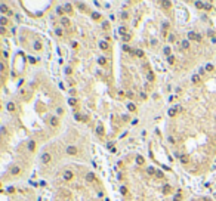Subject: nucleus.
<instances>
[{
	"label": "nucleus",
	"instance_id": "obj_1",
	"mask_svg": "<svg viewBox=\"0 0 216 201\" xmlns=\"http://www.w3.org/2000/svg\"><path fill=\"white\" fill-rule=\"evenodd\" d=\"M51 154H49V152H45V154H42V163L43 164H47L49 163V161H51Z\"/></svg>",
	"mask_w": 216,
	"mask_h": 201
},
{
	"label": "nucleus",
	"instance_id": "obj_2",
	"mask_svg": "<svg viewBox=\"0 0 216 201\" xmlns=\"http://www.w3.org/2000/svg\"><path fill=\"white\" fill-rule=\"evenodd\" d=\"M62 177L65 180H71V179H73V173H71V170H65L62 173Z\"/></svg>",
	"mask_w": 216,
	"mask_h": 201
},
{
	"label": "nucleus",
	"instance_id": "obj_3",
	"mask_svg": "<svg viewBox=\"0 0 216 201\" xmlns=\"http://www.w3.org/2000/svg\"><path fill=\"white\" fill-rule=\"evenodd\" d=\"M67 154H70V155H76V154H77V148L74 147V145H70V147H67Z\"/></svg>",
	"mask_w": 216,
	"mask_h": 201
},
{
	"label": "nucleus",
	"instance_id": "obj_4",
	"mask_svg": "<svg viewBox=\"0 0 216 201\" xmlns=\"http://www.w3.org/2000/svg\"><path fill=\"white\" fill-rule=\"evenodd\" d=\"M181 47L184 50H188V49H190V40H182L181 42Z\"/></svg>",
	"mask_w": 216,
	"mask_h": 201
},
{
	"label": "nucleus",
	"instance_id": "obj_5",
	"mask_svg": "<svg viewBox=\"0 0 216 201\" xmlns=\"http://www.w3.org/2000/svg\"><path fill=\"white\" fill-rule=\"evenodd\" d=\"M178 111H181V108H179V107H175V108H170V109H169V115H170V117H173V115H175L176 113H178Z\"/></svg>",
	"mask_w": 216,
	"mask_h": 201
},
{
	"label": "nucleus",
	"instance_id": "obj_6",
	"mask_svg": "<svg viewBox=\"0 0 216 201\" xmlns=\"http://www.w3.org/2000/svg\"><path fill=\"white\" fill-rule=\"evenodd\" d=\"M61 24H62L64 27H70V19L67 18V16H64V18H61Z\"/></svg>",
	"mask_w": 216,
	"mask_h": 201
},
{
	"label": "nucleus",
	"instance_id": "obj_7",
	"mask_svg": "<svg viewBox=\"0 0 216 201\" xmlns=\"http://www.w3.org/2000/svg\"><path fill=\"white\" fill-rule=\"evenodd\" d=\"M10 173H12V175H19V173H21V169H19L18 166H13L12 169H10Z\"/></svg>",
	"mask_w": 216,
	"mask_h": 201
},
{
	"label": "nucleus",
	"instance_id": "obj_8",
	"mask_svg": "<svg viewBox=\"0 0 216 201\" xmlns=\"http://www.w3.org/2000/svg\"><path fill=\"white\" fill-rule=\"evenodd\" d=\"M49 123H51V126H52V127H56V126H58V118H56V117H51Z\"/></svg>",
	"mask_w": 216,
	"mask_h": 201
},
{
	"label": "nucleus",
	"instance_id": "obj_9",
	"mask_svg": "<svg viewBox=\"0 0 216 201\" xmlns=\"http://www.w3.org/2000/svg\"><path fill=\"white\" fill-rule=\"evenodd\" d=\"M86 180L87 182H93V180H95V173H87V175H86Z\"/></svg>",
	"mask_w": 216,
	"mask_h": 201
},
{
	"label": "nucleus",
	"instance_id": "obj_10",
	"mask_svg": "<svg viewBox=\"0 0 216 201\" xmlns=\"http://www.w3.org/2000/svg\"><path fill=\"white\" fill-rule=\"evenodd\" d=\"M27 148H28V151H34V148H36V141H30L28 145H27Z\"/></svg>",
	"mask_w": 216,
	"mask_h": 201
},
{
	"label": "nucleus",
	"instance_id": "obj_11",
	"mask_svg": "<svg viewBox=\"0 0 216 201\" xmlns=\"http://www.w3.org/2000/svg\"><path fill=\"white\" fill-rule=\"evenodd\" d=\"M99 47H101L102 50H107V49H108V43H107V42H104V40H102V42H99Z\"/></svg>",
	"mask_w": 216,
	"mask_h": 201
},
{
	"label": "nucleus",
	"instance_id": "obj_12",
	"mask_svg": "<svg viewBox=\"0 0 216 201\" xmlns=\"http://www.w3.org/2000/svg\"><path fill=\"white\" fill-rule=\"evenodd\" d=\"M188 38H190V40H197V34L194 31H190L188 33Z\"/></svg>",
	"mask_w": 216,
	"mask_h": 201
},
{
	"label": "nucleus",
	"instance_id": "obj_13",
	"mask_svg": "<svg viewBox=\"0 0 216 201\" xmlns=\"http://www.w3.org/2000/svg\"><path fill=\"white\" fill-rule=\"evenodd\" d=\"M147 80L151 83V81H154V74H152V71H148V74H147Z\"/></svg>",
	"mask_w": 216,
	"mask_h": 201
},
{
	"label": "nucleus",
	"instance_id": "obj_14",
	"mask_svg": "<svg viewBox=\"0 0 216 201\" xmlns=\"http://www.w3.org/2000/svg\"><path fill=\"white\" fill-rule=\"evenodd\" d=\"M179 158H181V163L182 164H186L188 163V157H186V155H179Z\"/></svg>",
	"mask_w": 216,
	"mask_h": 201
},
{
	"label": "nucleus",
	"instance_id": "obj_15",
	"mask_svg": "<svg viewBox=\"0 0 216 201\" xmlns=\"http://www.w3.org/2000/svg\"><path fill=\"white\" fill-rule=\"evenodd\" d=\"M156 177H158V179H163V177H164V173H163L161 170H157V172H156Z\"/></svg>",
	"mask_w": 216,
	"mask_h": 201
},
{
	"label": "nucleus",
	"instance_id": "obj_16",
	"mask_svg": "<svg viewBox=\"0 0 216 201\" xmlns=\"http://www.w3.org/2000/svg\"><path fill=\"white\" fill-rule=\"evenodd\" d=\"M0 10H2V12H9V9H8V6H6L4 3L0 4ZM9 13H10V12H9Z\"/></svg>",
	"mask_w": 216,
	"mask_h": 201
},
{
	"label": "nucleus",
	"instance_id": "obj_17",
	"mask_svg": "<svg viewBox=\"0 0 216 201\" xmlns=\"http://www.w3.org/2000/svg\"><path fill=\"white\" fill-rule=\"evenodd\" d=\"M191 81H192V83H198V81H200V75H197V74L192 75V77H191Z\"/></svg>",
	"mask_w": 216,
	"mask_h": 201
},
{
	"label": "nucleus",
	"instance_id": "obj_18",
	"mask_svg": "<svg viewBox=\"0 0 216 201\" xmlns=\"http://www.w3.org/2000/svg\"><path fill=\"white\" fill-rule=\"evenodd\" d=\"M8 109L10 111V113H12V111H15V104H13V102H9V104H8Z\"/></svg>",
	"mask_w": 216,
	"mask_h": 201
},
{
	"label": "nucleus",
	"instance_id": "obj_19",
	"mask_svg": "<svg viewBox=\"0 0 216 201\" xmlns=\"http://www.w3.org/2000/svg\"><path fill=\"white\" fill-rule=\"evenodd\" d=\"M96 133H98V135H104V127L102 126H98L96 127Z\"/></svg>",
	"mask_w": 216,
	"mask_h": 201
},
{
	"label": "nucleus",
	"instance_id": "obj_20",
	"mask_svg": "<svg viewBox=\"0 0 216 201\" xmlns=\"http://www.w3.org/2000/svg\"><path fill=\"white\" fill-rule=\"evenodd\" d=\"M147 172H148V175H156V172H157V170H154V167H148Z\"/></svg>",
	"mask_w": 216,
	"mask_h": 201
},
{
	"label": "nucleus",
	"instance_id": "obj_21",
	"mask_svg": "<svg viewBox=\"0 0 216 201\" xmlns=\"http://www.w3.org/2000/svg\"><path fill=\"white\" fill-rule=\"evenodd\" d=\"M0 22H2V27H4V25H6V22H8V18H6V16H2V18H0Z\"/></svg>",
	"mask_w": 216,
	"mask_h": 201
},
{
	"label": "nucleus",
	"instance_id": "obj_22",
	"mask_svg": "<svg viewBox=\"0 0 216 201\" xmlns=\"http://www.w3.org/2000/svg\"><path fill=\"white\" fill-rule=\"evenodd\" d=\"M98 64L99 65H105V64H107V59H105V58H99L98 59Z\"/></svg>",
	"mask_w": 216,
	"mask_h": 201
},
{
	"label": "nucleus",
	"instance_id": "obj_23",
	"mask_svg": "<svg viewBox=\"0 0 216 201\" xmlns=\"http://www.w3.org/2000/svg\"><path fill=\"white\" fill-rule=\"evenodd\" d=\"M119 33L124 37V36H126V28H124V27H120V28H119Z\"/></svg>",
	"mask_w": 216,
	"mask_h": 201
},
{
	"label": "nucleus",
	"instance_id": "obj_24",
	"mask_svg": "<svg viewBox=\"0 0 216 201\" xmlns=\"http://www.w3.org/2000/svg\"><path fill=\"white\" fill-rule=\"evenodd\" d=\"M195 6L200 9H204V2H195Z\"/></svg>",
	"mask_w": 216,
	"mask_h": 201
},
{
	"label": "nucleus",
	"instance_id": "obj_25",
	"mask_svg": "<svg viewBox=\"0 0 216 201\" xmlns=\"http://www.w3.org/2000/svg\"><path fill=\"white\" fill-rule=\"evenodd\" d=\"M64 10H65V12H71V10H73V8H71V4H65V6H64Z\"/></svg>",
	"mask_w": 216,
	"mask_h": 201
},
{
	"label": "nucleus",
	"instance_id": "obj_26",
	"mask_svg": "<svg viewBox=\"0 0 216 201\" xmlns=\"http://www.w3.org/2000/svg\"><path fill=\"white\" fill-rule=\"evenodd\" d=\"M135 55H136V56H139V58H142V56H144V52L138 49V50H135Z\"/></svg>",
	"mask_w": 216,
	"mask_h": 201
},
{
	"label": "nucleus",
	"instance_id": "obj_27",
	"mask_svg": "<svg viewBox=\"0 0 216 201\" xmlns=\"http://www.w3.org/2000/svg\"><path fill=\"white\" fill-rule=\"evenodd\" d=\"M167 62H169V64H173V62H175V56H173V55L167 56Z\"/></svg>",
	"mask_w": 216,
	"mask_h": 201
},
{
	"label": "nucleus",
	"instance_id": "obj_28",
	"mask_svg": "<svg viewBox=\"0 0 216 201\" xmlns=\"http://www.w3.org/2000/svg\"><path fill=\"white\" fill-rule=\"evenodd\" d=\"M68 104H70V105H73V107H74V105L77 104V100H76L74 98H70V99H68Z\"/></svg>",
	"mask_w": 216,
	"mask_h": 201
},
{
	"label": "nucleus",
	"instance_id": "obj_29",
	"mask_svg": "<svg viewBox=\"0 0 216 201\" xmlns=\"http://www.w3.org/2000/svg\"><path fill=\"white\" fill-rule=\"evenodd\" d=\"M92 18H93V19H99V18H101V15H99L98 12H93V13H92Z\"/></svg>",
	"mask_w": 216,
	"mask_h": 201
},
{
	"label": "nucleus",
	"instance_id": "obj_30",
	"mask_svg": "<svg viewBox=\"0 0 216 201\" xmlns=\"http://www.w3.org/2000/svg\"><path fill=\"white\" fill-rule=\"evenodd\" d=\"M136 163H138V164H142V163H144V158L141 157V155H138V157H136Z\"/></svg>",
	"mask_w": 216,
	"mask_h": 201
},
{
	"label": "nucleus",
	"instance_id": "obj_31",
	"mask_svg": "<svg viewBox=\"0 0 216 201\" xmlns=\"http://www.w3.org/2000/svg\"><path fill=\"white\" fill-rule=\"evenodd\" d=\"M164 55H169V56H170V47H169V46L164 47Z\"/></svg>",
	"mask_w": 216,
	"mask_h": 201
},
{
	"label": "nucleus",
	"instance_id": "obj_32",
	"mask_svg": "<svg viewBox=\"0 0 216 201\" xmlns=\"http://www.w3.org/2000/svg\"><path fill=\"white\" fill-rule=\"evenodd\" d=\"M163 192H166V194H167V192H170V186H169V185L163 186Z\"/></svg>",
	"mask_w": 216,
	"mask_h": 201
},
{
	"label": "nucleus",
	"instance_id": "obj_33",
	"mask_svg": "<svg viewBox=\"0 0 216 201\" xmlns=\"http://www.w3.org/2000/svg\"><path fill=\"white\" fill-rule=\"evenodd\" d=\"M213 70V64H207L206 65V71H212Z\"/></svg>",
	"mask_w": 216,
	"mask_h": 201
},
{
	"label": "nucleus",
	"instance_id": "obj_34",
	"mask_svg": "<svg viewBox=\"0 0 216 201\" xmlns=\"http://www.w3.org/2000/svg\"><path fill=\"white\" fill-rule=\"evenodd\" d=\"M204 9H206V10H210V9H212V4H210V3H204Z\"/></svg>",
	"mask_w": 216,
	"mask_h": 201
},
{
	"label": "nucleus",
	"instance_id": "obj_35",
	"mask_svg": "<svg viewBox=\"0 0 216 201\" xmlns=\"http://www.w3.org/2000/svg\"><path fill=\"white\" fill-rule=\"evenodd\" d=\"M127 108H129L130 111H135V105L133 104H127Z\"/></svg>",
	"mask_w": 216,
	"mask_h": 201
},
{
	"label": "nucleus",
	"instance_id": "obj_36",
	"mask_svg": "<svg viewBox=\"0 0 216 201\" xmlns=\"http://www.w3.org/2000/svg\"><path fill=\"white\" fill-rule=\"evenodd\" d=\"M55 33H56V34L61 37V36H62V30H61V28H56V30H55Z\"/></svg>",
	"mask_w": 216,
	"mask_h": 201
},
{
	"label": "nucleus",
	"instance_id": "obj_37",
	"mask_svg": "<svg viewBox=\"0 0 216 201\" xmlns=\"http://www.w3.org/2000/svg\"><path fill=\"white\" fill-rule=\"evenodd\" d=\"M120 192H121V194L124 195V194H127V189H126L124 186H121V188H120Z\"/></svg>",
	"mask_w": 216,
	"mask_h": 201
},
{
	"label": "nucleus",
	"instance_id": "obj_38",
	"mask_svg": "<svg viewBox=\"0 0 216 201\" xmlns=\"http://www.w3.org/2000/svg\"><path fill=\"white\" fill-rule=\"evenodd\" d=\"M173 201H181V195H179V194H176V195H175V198H173Z\"/></svg>",
	"mask_w": 216,
	"mask_h": 201
},
{
	"label": "nucleus",
	"instance_id": "obj_39",
	"mask_svg": "<svg viewBox=\"0 0 216 201\" xmlns=\"http://www.w3.org/2000/svg\"><path fill=\"white\" fill-rule=\"evenodd\" d=\"M121 18H123V19H127V18H129V15H127L126 12H123V13H121Z\"/></svg>",
	"mask_w": 216,
	"mask_h": 201
},
{
	"label": "nucleus",
	"instance_id": "obj_40",
	"mask_svg": "<svg viewBox=\"0 0 216 201\" xmlns=\"http://www.w3.org/2000/svg\"><path fill=\"white\" fill-rule=\"evenodd\" d=\"M56 12H58L59 15H62V13H64V9H62V8H58V9H56Z\"/></svg>",
	"mask_w": 216,
	"mask_h": 201
},
{
	"label": "nucleus",
	"instance_id": "obj_41",
	"mask_svg": "<svg viewBox=\"0 0 216 201\" xmlns=\"http://www.w3.org/2000/svg\"><path fill=\"white\" fill-rule=\"evenodd\" d=\"M123 49L126 50V52H132V50H130V47H129V46H127V44H124V46H123Z\"/></svg>",
	"mask_w": 216,
	"mask_h": 201
},
{
	"label": "nucleus",
	"instance_id": "obj_42",
	"mask_svg": "<svg viewBox=\"0 0 216 201\" xmlns=\"http://www.w3.org/2000/svg\"><path fill=\"white\" fill-rule=\"evenodd\" d=\"M123 40H124V42H127V40H130V36H129V34H126V36L123 37Z\"/></svg>",
	"mask_w": 216,
	"mask_h": 201
},
{
	"label": "nucleus",
	"instance_id": "obj_43",
	"mask_svg": "<svg viewBox=\"0 0 216 201\" xmlns=\"http://www.w3.org/2000/svg\"><path fill=\"white\" fill-rule=\"evenodd\" d=\"M62 113H64V109H62V108H58V109H56V114H59V115H61Z\"/></svg>",
	"mask_w": 216,
	"mask_h": 201
},
{
	"label": "nucleus",
	"instance_id": "obj_44",
	"mask_svg": "<svg viewBox=\"0 0 216 201\" xmlns=\"http://www.w3.org/2000/svg\"><path fill=\"white\" fill-rule=\"evenodd\" d=\"M74 117H76V120H81V115H80L79 113H76V115H74Z\"/></svg>",
	"mask_w": 216,
	"mask_h": 201
},
{
	"label": "nucleus",
	"instance_id": "obj_45",
	"mask_svg": "<svg viewBox=\"0 0 216 201\" xmlns=\"http://www.w3.org/2000/svg\"><path fill=\"white\" fill-rule=\"evenodd\" d=\"M0 33H2V34H4V33H6V28H4V27H0Z\"/></svg>",
	"mask_w": 216,
	"mask_h": 201
},
{
	"label": "nucleus",
	"instance_id": "obj_46",
	"mask_svg": "<svg viewBox=\"0 0 216 201\" xmlns=\"http://www.w3.org/2000/svg\"><path fill=\"white\" fill-rule=\"evenodd\" d=\"M2 135H3V136L6 135V127H2Z\"/></svg>",
	"mask_w": 216,
	"mask_h": 201
},
{
	"label": "nucleus",
	"instance_id": "obj_47",
	"mask_svg": "<svg viewBox=\"0 0 216 201\" xmlns=\"http://www.w3.org/2000/svg\"><path fill=\"white\" fill-rule=\"evenodd\" d=\"M163 6H167L169 8L170 6V2H163Z\"/></svg>",
	"mask_w": 216,
	"mask_h": 201
},
{
	"label": "nucleus",
	"instance_id": "obj_48",
	"mask_svg": "<svg viewBox=\"0 0 216 201\" xmlns=\"http://www.w3.org/2000/svg\"><path fill=\"white\" fill-rule=\"evenodd\" d=\"M169 42H175V36H169Z\"/></svg>",
	"mask_w": 216,
	"mask_h": 201
},
{
	"label": "nucleus",
	"instance_id": "obj_49",
	"mask_svg": "<svg viewBox=\"0 0 216 201\" xmlns=\"http://www.w3.org/2000/svg\"><path fill=\"white\" fill-rule=\"evenodd\" d=\"M151 46H157V40H151Z\"/></svg>",
	"mask_w": 216,
	"mask_h": 201
},
{
	"label": "nucleus",
	"instance_id": "obj_50",
	"mask_svg": "<svg viewBox=\"0 0 216 201\" xmlns=\"http://www.w3.org/2000/svg\"><path fill=\"white\" fill-rule=\"evenodd\" d=\"M127 96H129V98H133V92H127Z\"/></svg>",
	"mask_w": 216,
	"mask_h": 201
},
{
	"label": "nucleus",
	"instance_id": "obj_51",
	"mask_svg": "<svg viewBox=\"0 0 216 201\" xmlns=\"http://www.w3.org/2000/svg\"><path fill=\"white\" fill-rule=\"evenodd\" d=\"M207 34H209V36H212V37H213V30H209V31H207Z\"/></svg>",
	"mask_w": 216,
	"mask_h": 201
}]
</instances>
